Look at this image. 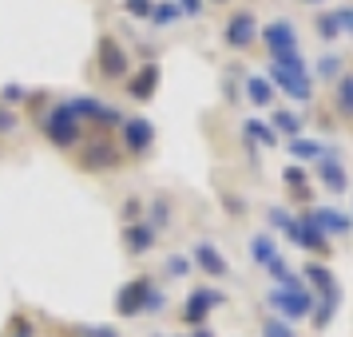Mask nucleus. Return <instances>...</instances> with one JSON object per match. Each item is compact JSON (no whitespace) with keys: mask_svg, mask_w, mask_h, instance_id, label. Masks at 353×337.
Instances as JSON below:
<instances>
[{"mask_svg":"<svg viewBox=\"0 0 353 337\" xmlns=\"http://www.w3.org/2000/svg\"><path fill=\"white\" fill-rule=\"evenodd\" d=\"M266 80H270L274 88H282V92H286L290 99H298V103H310V99H314V76H310V64L302 60V52L274 56Z\"/></svg>","mask_w":353,"mask_h":337,"instance_id":"obj_1","label":"nucleus"},{"mask_svg":"<svg viewBox=\"0 0 353 337\" xmlns=\"http://www.w3.org/2000/svg\"><path fill=\"white\" fill-rule=\"evenodd\" d=\"M266 302H270L274 318L282 321H305L310 314H314V294L305 289V282L298 278V274H290L286 282H278V286H270V294H266Z\"/></svg>","mask_w":353,"mask_h":337,"instance_id":"obj_2","label":"nucleus"},{"mask_svg":"<svg viewBox=\"0 0 353 337\" xmlns=\"http://www.w3.org/2000/svg\"><path fill=\"white\" fill-rule=\"evenodd\" d=\"M40 127H44V135H48V143L60 147V151H68V147L80 143V119L72 115V108H68V103L48 108V112H44V119H40Z\"/></svg>","mask_w":353,"mask_h":337,"instance_id":"obj_3","label":"nucleus"},{"mask_svg":"<svg viewBox=\"0 0 353 337\" xmlns=\"http://www.w3.org/2000/svg\"><path fill=\"white\" fill-rule=\"evenodd\" d=\"M286 238L294 242V246L310 250V254H330V250H334V246H330V238L321 234V226L314 223V214H310V210L294 214V223L286 226Z\"/></svg>","mask_w":353,"mask_h":337,"instance_id":"obj_4","label":"nucleus"},{"mask_svg":"<svg viewBox=\"0 0 353 337\" xmlns=\"http://www.w3.org/2000/svg\"><path fill=\"white\" fill-rule=\"evenodd\" d=\"M214 305H226V294L223 289H210V286H194L191 294H187V302H183V314L179 318L187 321V325H203L207 321V314L214 309Z\"/></svg>","mask_w":353,"mask_h":337,"instance_id":"obj_5","label":"nucleus"},{"mask_svg":"<svg viewBox=\"0 0 353 337\" xmlns=\"http://www.w3.org/2000/svg\"><path fill=\"white\" fill-rule=\"evenodd\" d=\"M68 108H72V115H76V119H92V123H96V127H119V123H123V115L115 112V108H108V103H103V99H96V96H76V99H64Z\"/></svg>","mask_w":353,"mask_h":337,"instance_id":"obj_6","label":"nucleus"},{"mask_svg":"<svg viewBox=\"0 0 353 337\" xmlns=\"http://www.w3.org/2000/svg\"><path fill=\"white\" fill-rule=\"evenodd\" d=\"M119 135H123L128 155H147V151L155 147V123H151L147 115H123Z\"/></svg>","mask_w":353,"mask_h":337,"instance_id":"obj_7","label":"nucleus"},{"mask_svg":"<svg viewBox=\"0 0 353 337\" xmlns=\"http://www.w3.org/2000/svg\"><path fill=\"white\" fill-rule=\"evenodd\" d=\"M96 72L103 80H123L128 76V52L119 48L115 36H99L96 44Z\"/></svg>","mask_w":353,"mask_h":337,"instance_id":"obj_8","label":"nucleus"},{"mask_svg":"<svg viewBox=\"0 0 353 337\" xmlns=\"http://www.w3.org/2000/svg\"><path fill=\"white\" fill-rule=\"evenodd\" d=\"M151 286H155V278H151V274L131 278L128 286L115 294V314H119V318H139V314H143L147 294H151Z\"/></svg>","mask_w":353,"mask_h":337,"instance_id":"obj_9","label":"nucleus"},{"mask_svg":"<svg viewBox=\"0 0 353 337\" xmlns=\"http://www.w3.org/2000/svg\"><path fill=\"white\" fill-rule=\"evenodd\" d=\"M254 40H258V17L254 12H234V17H226V24H223V44L226 48L246 52Z\"/></svg>","mask_w":353,"mask_h":337,"instance_id":"obj_10","label":"nucleus"},{"mask_svg":"<svg viewBox=\"0 0 353 337\" xmlns=\"http://www.w3.org/2000/svg\"><path fill=\"white\" fill-rule=\"evenodd\" d=\"M258 40L266 44V52L274 56H286V52H298V28L294 20H270L266 28H258Z\"/></svg>","mask_w":353,"mask_h":337,"instance_id":"obj_11","label":"nucleus"},{"mask_svg":"<svg viewBox=\"0 0 353 337\" xmlns=\"http://www.w3.org/2000/svg\"><path fill=\"white\" fill-rule=\"evenodd\" d=\"M187 258H191V262L207 274V278H230V262L223 258V250H219L214 242H194Z\"/></svg>","mask_w":353,"mask_h":337,"instance_id":"obj_12","label":"nucleus"},{"mask_svg":"<svg viewBox=\"0 0 353 337\" xmlns=\"http://www.w3.org/2000/svg\"><path fill=\"white\" fill-rule=\"evenodd\" d=\"M119 163H123V151H115V143H108V139H92L80 155L83 171H112Z\"/></svg>","mask_w":353,"mask_h":337,"instance_id":"obj_13","label":"nucleus"},{"mask_svg":"<svg viewBox=\"0 0 353 337\" xmlns=\"http://www.w3.org/2000/svg\"><path fill=\"white\" fill-rule=\"evenodd\" d=\"M318 178L325 191L341 194L345 187H350V175H345V167H341V151L337 147H325V155L318 159Z\"/></svg>","mask_w":353,"mask_h":337,"instance_id":"obj_14","label":"nucleus"},{"mask_svg":"<svg viewBox=\"0 0 353 337\" xmlns=\"http://www.w3.org/2000/svg\"><path fill=\"white\" fill-rule=\"evenodd\" d=\"M310 214H314V223L321 226V234H325V238H345V234L353 230L350 214H345V210H337V207H310Z\"/></svg>","mask_w":353,"mask_h":337,"instance_id":"obj_15","label":"nucleus"},{"mask_svg":"<svg viewBox=\"0 0 353 337\" xmlns=\"http://www.w3.org/2000/svg\"><path fill=\"white\" fill-rule=\"evenodd\" d=\"M155 242H159V230H151L143 218L123 226V250H128V254H135V258L151 254V246H155Z\"/></svg>","mask_w":353,"mask_h":337,"instance_id":"obj_16","label":"nucleus"},{"mask_svg":"<svg viewBox=\"0 0 353 337\" xmlns=\"http://www.w3.org/2000/svg\"><path fill=\"white\" fill-rule=\"evenodd\" d=\"M159 80H163L159 64H143V68H139V72H135V76L128 80V96H131V99H139V103H147V99L155 96Z\"/></svg>","mask_w":353,"mask_h":337,"instance_id":"obj_17","label":"nucleus"},{"mask_svg":"<svg viewBox=\"0 0 353 337\" xmlns=\"http://www.w3.org/2000/svg\"><path fill=\"white\" fill-rule=\"evenodd\" d=\"M337 305H341V286L325 289V294H318V298H314V309H318V314H310V318H314V329H325V325L334 321Z\"/></svg>","mask_w":353,"mask_h":337,"instance_id":"obj_18","label":"nucleus"},{"mask_svg":"<svg viewBox=\"0 0 353 337\" xmlns=\"http://www.w3.org/2000/svg\"><path fill=\"white\" fill-rule=\"evenodd\" d=\"M334 112L353 123V72H345V76L334 83Z\"/></svg>","mask_w":353,"mask_h":337,"instance_id":"obj_19","label":"nucleus"},{"mask_svg":"<svg viewBox=\"0 0 353 337\" xmlns=\"http://www.w3.org/2000/svg\"><path fill=\"white\" fill-rule=\"evenodd\" d=\"M250 258H254L258 266L266 270L274 258H278V242H274L270 234H266V230H262V234H254V238H250Z\"/></svg>","mask_w":353,"mask_h":337,"instance_id":"obj_20","label":"nucleus"},{"mask_svg":"<svg viewBox=\"0 0 353 337\" xmlns=\"http://www.w3.org/2000/svg\"><path fill=\"white\" fill-rule=\"evenodd\" d=\"M246 99L254 103V108H270L274 103V83L266 76H250L246 80Z\"/></svg>","mask_w":353,"mask_h":337,"instance_id":"obj_21","label":"nucleus"},{"mask_svg":"<svg viewBox=\"0 0 353 337\" xmlns=\"http://www.w3.org/2000/svg\"><path fill=\"white\" fill-rule=\"evenodd\" d=\"M147 20H151L155 28H171L175 20H183V12H179V4H175V0H159V4H151Z\"/></svg>","mask_w":353,"mask_h":337,"instance_id":"obj_22","label":"nucleus"},{"mask_svg":"<svg viewBox=\"0 0 353 337\" xmlns=\"http://www.w3.org/2000/svg\"><path fill=\"white\" fill-rule=\"evenodd\" d=\"M286 151H290V155H294L298 163H318L321 155H325V147L314 143V139H302V135H298V139H290Z\"/></svg>","mask_w":353,"mask_h":337,"instance_id":"obj_23","label":"nucleus"},{"mask_svg":"<svg viewBox=\"0 0 353 337\" xmlns=\"http://www.w3.org/2000/svg\"><path fill=\"white\" fill-rule=\"evenodd\" d=\"M147 226H151V230H167V226H171V203H167V198H151V207H147V218H143Z\"/></svg>","mask_w":353,"mask_h":337,"instance_id":"obj_24","label":"nucleus"},{"mask_svg":"<svg viewBox=\"0 0 353 337\" xmlns=\"http://www.w3.org/2000/svg\"><path fill=\"white\" fill-rule=\"evenodd\" d=\"M242 131H246V139H250V143L278 147V135H274V127H270V123H262V119H246V123H242Z\"/></svg>","mask_w":353,"mask_h":337,"instance_id":"obj_25","label":"nucleus"},{"mask_svg":"<svg viewBox=\"0 0 353 337\" xmlns=\"http://www.w3.org/2000/svg\"><path fill=\"white\" fill-rule=\"evenodd\" d=\"M305 278H310V286L318 289V294H325V289H334L337 282H334V270L330 266H321V262H305Z\"/></svg>","mask_w":353,"mask_h":337,"instance_id":"obj_26","label":"nucleus"},{"mask_svg":"<svg viewBox=\"0 0 353 337\" xmlns=\"http://www.w3.org/2000/svg\"><path fill=\"white\" fill-rule=\"evenodd\" d=\"M282 178H286V191L294 194V198H310V178H305V171L302 167H294V163H290L286 171H282Z\"/></svg>","mask_w":353,"mask_h":337,"instance_id":"obj_27","label":"nucleus"},{"mask_svg":"<svg viewBox=\"0 0 353 337\" xmlns=\"http://www.w3.org/2000/svg\"><path fill=\"white\" fill-rule=\"evenodd\" d=\"M310 76H318V80H330V83H337L341 76H345V68H341V56H334V52H325V56L318 60V68H314Z\"/></svg>","mask_w":353,"mask_h":337,"instance_id":"obj_28","label":"nucleus"},{"mask_svg":"<svg viewBox=\"0 0 353 337\" xmlns=\"http://www.w3.org/2000/svg\"><path fill=\"white\" fill-rule=\"evenodd\" d=\"M270 127H274V135H290V139H298V135H302V115H294V112H274Z\"/></svg>","mask_w":353,"mask_h":337,"instance_id":"obj_29","label":"nucleus"},{"mask_svg":"<svg viewBox=\"0 0 353 337\" xmlns=\"http://www.w3.org/2000/svg\"><path fill=\"white\" fill-rule=\"evenodd\" d=\"M262 337H298L294 334V325L290 321H282V318H262Z\"/></svg>","mask_w":353,"mask_h":337,"instance_id":"obj_30","label":"nucleus"},{"mask_svg":"<svg viewBox=\"0 0 353 337\" xmlns=\"http://www.w3.org/2000/svg\"><path fill=\"white\" fill-rule=\"evenodd\" d=\"M314 32H318L321 40H330V44H334L337 36H341V28H337V20H334V12H321V17L314 20Z\"/></svg>","mask_w":353,"mask_h":337,"instance_id":"obj_31","label":"nucleus"},{"mask_svg":"<svg viewBox=\"0 0 353 337\" xmlns=\"http://www.w3.org/2000/svg\"><path fill=\"white\" fill-rule=\"evenodd\" d=\"M163 270H167V278H187V274H191V258L187 254H171L167 262H163Z\"/></svg>","mask_w":353,"mask_h":337,"instance_id":"obj_32","label":"nucleus"},{"mask_svg":"<svg viewBox=\"0 0 353 337\" xmlns=\"http://www.w3.org/2000/svg\"><path fill=\"white\" fill-rule=\"evenodd\" d=\"M163 309H167V294L151 286V294H147V302H143V314H163Z\"/></svg>","mask_w":353,"mask_h":337,"instance_id":"obj_33","label":"nucleus"},{"mask_svg":"<svg viewBox=\"0 0 353 337\" xmlns=\"http://www.w3.org/2000/svg\"><path fill=\"white\" fill-rule=\"evenodd\" d=\"M266 214H270V226H274V230H282V234H286V226L294 223V214H290L286 207H270Z\"/></svg>","mask_w":353,"mask_h":337,"instance_id":"obj_34","label":"nucleus"},{"mask_svg":"<svg viewBox=\"0 0 353 337\" xmlns=\"http://www.w3.org/2000/svg\"><path fill=\"white\" fill-rule=\"evenodd\" d=\"M334 20H337V28L345 36H353V4H341V8H334Z\"/></svg>","mask_w":353,"mask_h":337,"instance_id":"obj_35","label":"nucleus"},{"mask_svg":"<svg viewBox=\"0 0 353 337\" xmlns=\"http://www.w3.org/2000/svg\"><path fill=\"white\" fill-rule=\"evenodd\" d=\"M28 96H32V92L20 88V83H4V88H0V99H4V103H20V99H28Z\"/></svg>","mask_w":353,"mask_h":337,"instance_id":"obj_36","label":"nucleus"},{"mask_svg":"<svg viewBox=\"0 0 353 337\" xmlns=\"http://www.w3.org/2000/svg\"><path fill=\"white\" fill-rule=\"evenodd\" d=\"M20 127V115L12 108H0V135H12Z\"/></svg>","mask_w":353,"mask_h":337,"instance_id":"obj_37","label":"nucleus"},{"mask_svg":"<svg viewBox=\"0 0 353 337\" xmlns=\"http://www.w3.org/2000/svg\"><path fill=\"white\" fill-rule=\"evenodd\" d=\"M139 218H143V203H139V198H128V203H123V226L139 223Z\"/></svg>","mask_w":353,"mask_h":337,"instance_id":"obj_38","label":"nucleus"},{"mask_svg":"<svg viewBox=\"0 0 353 337\" xmlns=\"http://www.w3.org/2000/svg\"><path fill=\"white\" fill-rule=\"evenodd\" d=\"M151 4H155V0H123V12H128V17H147Z\"/></svg>","mask_w":353,"mask_h":337,"instance_id":"obj_39","label":"nucleus"},{"mask_svg":"<svg viewBox=\"0 0 353 337\" xmlns=\"http://www.w3.org/2000/svg\"><path fill=\"white\" fill-rule=\"evenodd\" d=\"M8 337H36L32 321H28V318H12V329H8Z\"/></svg>","mask_w":353,"mask_h":337,"instance_id":"obj_40","label":"nucleus"},{"mask_svg":"<svg viewBox=\"0 0 353 337\" xmlns=\"http://www.w3.org/2000/svg\"><path fill=\"white\" fill-rule=\"evenodd\" d=\"M175 4H179L183 17H199V12H203V0H175Z\"/></svg>","mask_w":353,"mask_h":337,"instance_id":"obj_41","label":"nucleus"},{"mask_svg":"<svg viewBox=\"0 0 353 337\" xmlns=\"http://www.w3.org/2000/svg\"><path fill=\"white\" fill-rule=\"evenodd\" d=\"M80 334H83V337H119L112 325H88V329H80Z\"/></svg>","mask_w":353,"mask_h":337,"instance_id":"obj_42","label":"nucleus"},{"mask_svg":"<svg viewBox=\"0 0 353 337\" xmlns=\"http://www.w3.org/2000/svg\"><path fill=\"white\" fill-rule=\"evenodd\" d=\"M191 337H214V334H210L207 325H199V329H194V334H191Z\"/></svg>","mask_w":353,"mask_h":337,"instance_id":"obj_43","label":"nucleus"},{"mask_svg":"<svg viewBox=\"0 0 353 337\" xmlns=\"http://www.w3.org/2000/svg\"><path fill=\"white\" fill-rule=\"evenodd\" d=\"M302 4H325V0H302Z\"/></svg>","mask_w":353,"mask_h":337,"instance_id":"obj_44","label":"nucleus"},{"mask_svg":"<svg viewBox=\"0 0 353 337\" xmlns=\"http://www.w3.org/2000/svg\"><path fill=\"white\" fill-rule=\"evenodd\" d=\"M210 4H230V0H210Z\"/></svg>","mask_w":353,"mask_h":337,"instance_id":"obj_45","label":"nucleus"}]
</instances>
